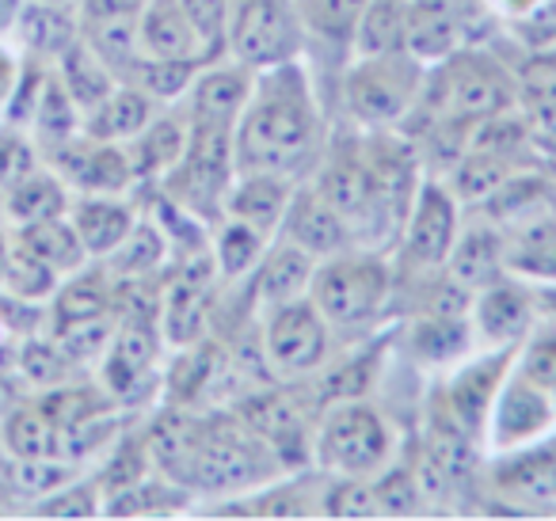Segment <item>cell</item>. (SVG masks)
<instances>
[{
  "label": "cell",
  "mask_w": 556,
  "mask_h": 521,
  "mask_svg": "<svg viewBox=\"0 0 556 521\" xmlns=\"http://www.w3.org/2000/svg\"><path fill=\"white\" fill-rule=\"evenodd\" d=\"M153 118V100L134 85H115V92L85 115V134L92 141H134Z\"/></svg>",
  "instance_id": "24"
},
{
  "label": "cell",
  "mask_w": 556,
  "mask_h": 521,
  "mask_svg": "<svg viewBox=\"0 0 556 521\" xmlns=\"http://www.w3.org/2000/svg\"><path fill=\"white\" fill-rule=\"evenodd\" d=\"M419 80H424L419 58H412L408 50L363 58L348 77V100L363 123L386 126L416 103Z\"/></svg>",
  "instance_id": "6"
},
{
  "label": "cell",
  "mask_w": 556,
  "mask_h": 521,
  "mask_svg": "<svg viewBox=\"0 0 556 521\" xmlns=\"http://www.w3.org/2000/svg\"><path fill=\"white\" fill-rule=\"evenodd\" d=\"M214 369H217L214 346L210 343L194 346V351L176 366V373H172V392H176L179 404H194V399L210 389V381H214Z\"/></svg>",
  "instance_id": "48"
},
{
  "label": "cell",
  "mask_w": 556,
  "mask_h": 521,
  "mask_svg": "<svg viewBox=\"0 0 556 521\" xmlns=\"http://www.w3.org/2000/svg\"><path fill=\"white\" fill-rule=\"evenodd\" d=\"M111 305H115V293L100 270H73L70 282H58L54 290V323L108 316Z\"/></svg>",
  "instance_id": "34"
},
{
  "label": "cell",
  "mask_w": 556,
  "mask_h": 521,
  "mask_svg": "<svg viewBox=\"0 0 556 521\" xmlns=\"http://www.w3.org/2000/svg\"><path fill=\"white\" fill-rule=\"evenodd\" d=\"M488 415H492L495 445H518V442L538 437L541 430L553 422L556 407L548 404L545 389H538V384L526 381V377H515V381H507L495 392V404Z\"/></svg>",
  "instance_id": "15"
},
{
  "label": "cell",
  "mask_w": 556,
  "mask_h": 521,
  "mask_svg": "<svg viewBox=\"0 0 556 521\" xmlns=\"http://www.w3.org/2000/svg\"><path fill=\"white\" fill-rule=\"evenodd\" d=\"M252 96V77L248 69H217L194 85V118H214V123H237Z\"/></svg>",
  "instance_id": "32"
},
{
  "label": "cell",
  "mask_w": 556,
  "mask_h": 521,
  "mask_svg": "<svg viewBox=\"0 0 556 521\" xmlns=\"http://www.w3.org/2000/svg\"><path fill=\"white\" fill-rule=\"evenodd\" d=\"M366 4L370 0H309V20L328 39H348V35H355Z\"/></svg>",
  "instance_id": "51"
},
{
  "label": "cell",
  "mask_w": 556,
  "mask_h": 521,
  "mask_svg": "<svg viewBox=\"0 0 556 521\" xmlns=\"http://www.w3.org/2000/svg\"><path fill=\"white\" fill-rule=\"evenodd\" d=\"M507 358L510 351L503 346L500 354H488L477 358L454 377L446 392V407L454 411V419L462 422L469 434H480V427L488 422V411L495 404V392L503 389V373H507Z\"/></svg>",
  "instance_id": "16"
},
{
  "label": "cell",
  "mask_w": 556,
  "mask_h": 521,
  "mask_svg": "<svg viewBox=\"0 0 556 521\" xmlns=\"http://www.w3.org/2000/svg\"><path fill=\"white\" fill-rule=\"evenodd\" d=\"M457 240V206L439 183H424L416 194L408 221V255L424 267H439L450 259V247Z\"/></svg>",
  "instance_id": "14"
},
{
  "label": "cell",
  "mask_w": 556,
  "mask_h": 521,
  "mask_svg": "<svg viewBox=\"0 0 556 521\" xmlns=\"http://www.w3.org/2000/svg\"><path fill=\"white\" fill-rule=\"evenodd\" d=\"M184 149H187V134L176 118H149L146 130L134 138L130 145V164H134V176H161V171H172L179 161H184Z\"/></svg>",
  "instance_id": "33"
},
{
  "label": "cell",
  "mask_w": 556,
  "mask_h": 521,
  "mask_svg": "<svg viewBox=\"0 0 556 521\" xmlns=\"http://www.w3.org/2000/svg\"><path fill=\"white\" fill-rule=\"evenodd\" d=\"M313 270H317L313 255L305 252V247H298L294 240H282L260 267V301L267 308L298 301L305 290H309Z\"/></svg>",
  "instance_id": "27"
},
{
  "label": "cell",
  "mask_w": 556,
  "mask_h": 521,
  "mask_svg": "<svg viewBox=\"0 0 556 521\" xmlns=\"http://www.w3.org/2000/svg\"><path fill=\"white\" fill-rule=\"evenodd\" d=\"M161 351V335H156V323L149 313L134 308L123 323H115V335L108 346V361H103V384L115 399H126L138 392V384L149 377Z\"/></svg>",
  "instance_id": "11"
},
{
  "label": "cell",
  "mask_w": 556,
  "mask_h": 521,
  "mask_svg": "<svg viewBox=\"0 0 556 521\" xmlns=\"http://www.w3.org/2000/svg\"><path fill=\"white\" fill-rule=\"evenodd\" d=\"M439 100L446 107L450 118H462V123H480L488 115H500L515 103V88L503 77V69L495 62L480 54L457 58L442 73Z\"/></svg>",
  "instance_id": "9"
},
{
  "label": "cell",
  "mask_w": 556,
  "mask_h": 521,
  "mask_svg": "<svg viewBox=\"0 0 556 521\" xmlns=\"http://www.w3.org/2000/svg\"><path fill=\"white\" fill-rule=\"evenodd\" d=\"M270 445L240 419H194L184 480L199 491H240L275 472Z\"/></svg>",
  "instance_id": "2"
},
{
  "label": "cell",
  "mask_w": 556,
  "mask_h": 521,
  "mask_svg": "<svg viewBox=\"0 0 556 521\" xmlns=\"http://www.w3.org/2000/svg\"><path fill=\"white\" fill-rule=\"evenodd\" d=\"M404 4L408 0H370L355 27L358 39V54L363 58H378V54H393L404 50Z\"/></svg>",
  "instance_id": "37"
},
{
  "label": "cell",
  "mask_w": 556,
  "mask_h": 521,
  "mask_svg": "<svg viewBox=\"0 0 556 521\" xmlns=\"http://www.w3.org/2000/svg\"><path fill=\"white\" fill-rule=\"evenodd\" d=\"M522 377L533 381L538 389H553L556 381V328H545L533 335V343L526 346V361H522Z\"/></svg>",
  "instance_id": "56"
},
{
  "label": "cell",
  "mask_w": 556,
  "mask_h": 521,
  "mask_svg": "<svg viewBox=\"0 0 556 521\" xmlns=\"http://www.w3.org/2000/svg\"><path fill=\"white\" fill-rule=\"evenodd\" d=\"M39 407H42V415L54 422L58 434H65V430L80 427V422L100 419V415L111 407V399L92 389H85V384H54V389L39 399Z\"/></svg>",
  "instance_id": "38"
},
{
  "label": "cell",
  "mask_w": 556,
  "mask_h": 521,
  "mask_svg": "<svg viewBox=\"0 0 556 521\" xmlns=\"http://www.w3.org/2000/svg\"><path fill=\"white\" fill-rule=\"evenodd\" d=\"M503 267L538 278V282H556V217H518L515 229L503 240Z\"/></svg>",
  "instance_id": "18"
},
{
  "label": "cell",
  "mask_w": 556,
  "mask_h": 521,
  "mask_svg": "<svg viewBox=\"0 0 556 521\" xmlns=\"http://www.w3.org/2000/svg\"><path fill=\"white\" fill-rule=\"evenodd\" d=\"M199 65L202 62H164V58L141 54L138 62L130 65L126 80H130L134 88H141L149 100H176V96H184L187 88L194 85Z\"/></svg>",
  "instance_id": "40"
},
{
  "label": "cell",
  "mask_w": 556,
  "mask_h": 521,
  "mask_svg": "<svg viewBox=\"0 0 556 521\" xmlns=\"http://www.w3.org/2000/svg\"><path fill=\"white\" fill-rule=\"evenodd\" d=\"M282 217H287V240L305 247L313 259H317V255H340L351 240L343 217L328 206V199L320 191L290 194V206Z\"/></svg>",
  "instance_id": "17"
},
{
  "label": "cell",
  "mask_w": 556,
  "mask_h": 521,
  "mask_svg": "<svg viewBox=\"0 0 556 521\" xmlns=\"http://www.w3.org/2000/svg\"><path fill=\"white\" fill-rule=\"evenodd\" d=\"M16 73H20V65L12 62V54L9 50H0V111H4V103H9L12 85H16Z\"/></svg>",
  "instance_id": "57"
},
{
  "label": "cell",
  "mask_w": 556,
  "mask_h": 521,
  "mask_svg": "<svg viewBox=\"0 0 556 521\" xmlns=\"http://www.w3.org/2000/svg\"><path fill=\"white\" fill-rule=\"evenodd\" d=\"M58 270L47 267L39 255H31L24 244H12L9 247V263H4V278H0V290L12 293V297H24V301H42V297H54L58 290Z\"/></svg>",
  "instance_id": "39"
},
{
  "label": "cell",
  "mask_w": 556,
  "mask_h": 521,
  "mask_svg": "<svg viewBox=\"0 0 556 521\" xmlns=\"http://www.w3.org/2000/svg\"><path fill=\"white\" fill-rule=\"evenodd\" d=\"M522 100L533 130L556 141V58H541L526 69Z\"/></svg>",
  "instance_id": "42"
},
{
  "label": "cell",
  "mask_w": 556,
  "mask_h": 521,
  "mask_svg": "<svg viewBox=\"0 0 556 521\" xmlns=\"http://www.w3.org/2000/svg\"><path fill=\"white\" fill-rule=\"evenodd\" d=\"M313 305L328 320V328L343 335H358L378 320L389 297V270L374 255H336L313 270Z\"/></svg>",
  "instance_id": "3"
},
{
  "label": "cell",
  "mask_w": 556,
  "mask_h": 521,
  "mask_svg": "<svg viewBox=\"0 0 556 521\" xmlns=\"http://www.w3.org/2000/svg\"><path fill=\"white\" fill-rule=\"evenodd\" d=\"M530 316H533V301L522 285L515 282H492L488 290H480L477 301V323L484 331L488 343H515V339L526 335L530 328Z\"/></svg>",
  "instance_id": "23"
},
{
  "label": "cell",
  "mask_w": 556,
  "mask_h": 521,
  "mask_svg": "<svg viewBox=\"0 0 556 521\" xmlns=\"http://www.w3.org/2000/svg\"><path fill=\"white\" fill-rule=\"evenodd\" d=\"M378 510L381 513H412L419 506V480H416V472H408V468H396V472H389V475H381V483L378 487Z\"/></svg>",
  "instance_id": "54"
},
{
  "label": "cell",
  "mask_w": 556,
  "mask_h": 521,
  "mask_svg": "<svg viewBox=\"0 0 556 521\" xmlns=\"http://www.w3.org/2000/svg\"><path fill=\"white\" fill-rule=\"evenodd\" d=\"M47 77L50 73L42 69V62L39 58H31V62H24L20 65V73H16V85H12V96H9V103H4V123L9 126H31V115H35V107H39V96H42V85H47Z\"/></svg>",
  "instance_id": "47"
},
{
  "label": "cell",
  "mask_w": 556,
  "mask_h": 521,
  "mask_svg": "<svg viewBox=\"0 0 556 521\" xmlns=\"http://www.w3.org/2000/svg\"><path fill=\"white\" fill-rule=\"evenodd\" d=\"M70 187L58 171H42L35 168L31 176H24L20 183H12L4 191V217L9 225H35L47 221V217H62L70 214Z\"/></svg>",
  "instance_id": "25"
},
{
  "label": "cell",
  "mask_w": 556,
  "mask_h": 521,
  "mask_svg": "<svg viewBox=\"0 0 556 521\" xmlns=\"http://www.w3.org/2000/svg\"><path fill=\"white\" fill-rule=\"evenodd\" d=\"M4 445H9V453L16 460H42V457H58L62 434L42 415V407H16L4 419Z\"/></svg>",
  "instance_id": "36"
},
{
  "label": "cell",
  "mask_w": 556,
  "mask_h": 521,
  "mask_svg": "<svg viewBox=\"0 0 556 521\" xmlns=\"http://www.w3.org/2000/svg\"><path fill=\"white\" fill-rule=\"evenodd\" d=\"M31 130H35V138L42 141V149L65 145V141H73L80 130V107L73 103V96L65 92V85L54 73H50L47 85H42L39 107H35V115H31Z\"/></svg>",
  "instance_id": "35"
},
{
  "label": "cell",
  "mask_w": 556,
  "mask_h": 521,
  "mask_svg": "<svg viewBox=\"0 0 556 521\" xmlns=\"http://www.w3.org/2000/svg\"><path fill=\"white\" fill-rule=\"evenodd\" d=\"M9 240H4V237H0V278H4V263H9Z\"/></svg>",
  "instance_id": "59"
},
{
  "label": "cell",
  "mask_w": 556,
  "mask_h": 521,
  "mask_svg": "<svg viewBox=\"0 0 556 521\" xmlns=\"http://www.w3.org/2000/svg\"><path fill=\"white\" fill-rule=\"evenodd\" d=\"M54 171L65 179V187H77L80 194H123L134 183V164L115 141L73 138L65 145L47 149Z\"/></svg>",
  "instance_id": "10"
},
{
  "label": "cell",
  "mask_w": 556,
  "mask_h": 521,
  "mask_svg": "<svg viewBox=\"0 0 556 521\" xmlns=\"http://www.w3.org/2000/svg\"><path fill=\"white\" fill-rule=\"evenodd\" d=\"M16 31L35 58H62L80 39V20H73L62 4L27 0L16 16Z\"/></svg>",
  "instance_id": "26"
},
{
  "label": "cell",
  "mask_w": 556,
  "mask_h": 521,
  "mask_svg": "<svg viewBox=\"0 0 556 521\" xmlns=\"http://www.w3.org/2000/svg\"><path fill=\"white\" fill-rule=\"evenodd\" d=\"M515 176V164L507 156H488V153H462L454 168V191L462 199H488L503 179Z\"/></svg>",
  "instance_id": "44"
},
{
  "label": "cell",
  "mask_w": 556,
  "mask_h": 521,
  "mask_svg": "<svg viewBox=\"0 0 556 521\" xmlns=\"http://www.w3.org/2000/svg\"><path fill=\"white\" fill-rule=\"evenodd\" d=\"M58 80H62L65 92L73 96L80 115L96 111L111 92H115V73L92 54V47H88L85 39H77L62 58H58Z\"/></svg>",
  "instance_id": "29"
},
{
  "label": "cell",
  "mask_w": 556,
  "mask_h": 521,
  "mask_svg": "<svg viewBox=\"0 0 556 521\" xmlns=\"http://www.w3.org/2000/svg\"><path fill=\"white\" fill-rule=\"evenodd\" d=\"M50 4H65V0H50Z\"/></svg>",
  "instance_id": "62"
},
{
  "label": "cell",
  "mask_w": 556,
  "mask_h": 521,
  "mask_svg": "<svg viewBox=\"0 0 556 521\" xmlns=\"http://www.w3.org/2000/svg\"><path fill=\"white\" fill-rule=\"evenodd\" d=\"M138 47L146 58H164V62H206L210 58L179 0H146L141 4Z\"/></svg>",
  "instance_id": "13"
},
{
  "label": "cell",
  "mask_w": 556,
  "mask_h": 521,
  "mask_svg": "<svg viewBox=\"0 0 556 521\" xmlns=\"http://www.w3.org/2000/svg\"><path fill=\"white\" fill-rule=\"evenodd\" d=\"M115 335V316H92V320H73V323H54V343L62 346V354L70 361H88L96 354H103V346H111Z\"/></svg>",
  "instance_id": "45"
},
{
  "label": "cell",
  "mask_w": 556,
  "mask_h": 521,
  "mask_svg": "<svg viewBox=\"0 0 556 521\" xmlns=\"http://www.w3.org/2000/svg\"><path fill=\"white\" fill-rule=\"evenodd\" d=\"M457 42V24L446 0L404 4V50L412 58H446Z\"/></svg>",
  "instance_id": "28"
},
{
  "label": "cell",
  "mask_w": 556,
  "mask_h": 521,
  "mask_svg": "<svg viewBox=\"0 0 556 521\" xmlns=\"http://www.w3.org/2000/svg\"><path fill=\"white\" fill-rule=\"evenodd\" d=\"M495 480H500V487L510 498H522V503H556V449L553 445H541V449L522 453L510 465H503V472Z\"/></svg>",
  "instance_id": "31"
},
{
  "label": "cell",
  "mask_w": 556,
  "mask_h": 521,
  "mask_svg": "<svg viewBox=\"0 0 556 521\" xmlns=\"http://www.w3.org/2000/svg\"><path fill=\"white\" fill-rule=\"evenodd\" d=\"M328 331L332 328L320 316V308L305 297L270 308L267 339H263L270 369L282 377H302L320 369V361L328 358Z\"/></svg>",
  "instance_id": "8"
},
{
  "label": "cell",
  "mask_w": 556,
  "mask_h": 521,
  "mask_svg": "<svg viewBox=\"0 0 556 521\" xmlns=\"http://www.w3.org/2000/svg\"><path fill=\"white\" fill-rule=\"evenodd\" d=\"M191 20V27L199 31L206 54L214 58L225 47V24H229V0H179Z\"/></svg>",
  "instance_id": "52"
},
{
  "label": "cell",
  "mask_w": 556,
  "mask_h": 521,
  "mask_svg": "<svg viewBox=\"0 0 556 521\" xmlns=\"http://www.w3.org/2000/svg\"><path fill=\"white\" fill-rule=\"evenodd\" d=\"M263 237H267V232L229 217V225H225L222 237H217V259H214L217 275H225V278L248 275L263 255Z\"/></svg>",
  "instance_id": "43"
},
{
  "label": "cell",
  "mask_w": 556,
  "mask_h": 521,
  "mask_svg": "<svg viewBox=\"0 0 556 521\" xmlns=\"http://www.w3.org/2000/svg\"><path fill=\"white\" fill-rule=\"evenodd\" d=\"M210 297H214V263L202 252L187 255L184 270L164 293V335L176 346H191L206 323Z\"/></svg>",
  "instance_id": "12"
},
{
  "label": "cell",
  "mask_w": 556,
  "mask_h": 521,
  "mask_svg": "<svg viewBox=\"0 0 556 521\" xmlns=\"http://www.w3.org/2000/svg\"><path fill=\"white\" fill-rule=\"evenodd\" d=\"M164 247H168V244H164V237H161V229H156V225L134 221L130 237H126L123 244L111 252V255H115V270H118V275H126V278L149 275V270L164 259Z\"/></svg>",
  "instance_id": "46"
},
{
  "label": "cell",
  "mask_w": 556,
  "mask_h": 521,
  "mask_svg": "<svg viewBox=\"0 0 556 521\" xmlns=\"http://www.w3.org/2000/svg\"><path fill=\"white\" fill-rule=\"evenodd\" d=\"M332 518H374L378 510V491L370 483H363V475H348L343 483H336L325 498Z\"/></svg>",
  "instance_id": "53"
},
{
  "label": "cell",
  "mask_w": 556,
  "mask_h": 521,
  "mask_svg": "<svg viewBox=\"0 0 556 521\" xmlns=\"http://www.w3.org/2000/svg\"><path fill=\"white\" fill-rule=\"evenodd\" d=\"M393 434L386 419L366 404H343L325 419L320 460L343 475H370L389 460Z\"/></svg>",
  "instance_id": "7"
},
{
  "label": "cell",
  "mask_w": 556,
  "mask_h": 521,
  "mask_svg": "<svg viewBox=\"0 0 556 521\" xmlns=\"http://www.w3.org/2000/svg\"><path fill=\"white\" fill-rule=\"evenodd\" d=\"M229 176H232V123L194 118L191 134H187L184 161L176 164V176H172L176 202L187 209H199V214H210L229 194Z\"/></svg>",
  "instance_id": "4"
},
{
  "label": "cell",
  "mask_w": 556,
  "mask_h": 521,
  "mask_svg": "<svg viewBox=\"0 0 556 521\" xmlns=\"http://www.w3.org/2000/svg\"><path fill=\"white\" fill-rule=\"evenodd\" d=\"M16 240L31 255H39L47 267H54L58 275H73V270H80L88 259L85 244H80L77 229H73V221L65 214L47 217V221H35V225H20Z\"/></svg>",
  "instance_id": "30"
},
{
  "label": "cell",
  "mask_w": 556,
  "mask_h": 521,
  "mask_svg": "<svg viewBox=\"0 0 556 521\" xmlns=\"http://www.w3.org/2000/svg\"><path fill=\"white\" fill-rule=\"evenodd\" d=\"M320 145V118L313 111L309 85L290 62L252 85L240 123L232 130V164L244 176H298L309 168Z\"/></svg>",
  "instance_id": "1"
},
{
  "label": "cell",
  "mask_w": 556,
  "mask_h": 521,
  "mask_svg": "<svg viewBox=\"0 0 556 521\" xmlns=\"http://www.w3.org/2000/svg\"><path fill=\"white\" fill-rule=\"evenodd\" d=\"M548 392H553V404H556V381H553V389H548Z\"/></svg>",
  "instance_id": "61"
},
{
  "label": "cell",
  "mask_w": 556,
  "mask_h": 521,
  "mask_svg": "<svg viewBox=\"0 0 556 521\" xmlns=\"http://www.w3.org/2000/svg\"><path fill=\"white\" fill-rule=\"evenodd\" d=\"M225 42L248 69H275L302 50V24L290 0H237Z\"/></svg>",
  "instance_id": "5"
},
{
  "label": "cell",
  "mask_w": 556,
  "mask_h": 521,
  "mask_svg": "<svg viewBox=\"0 0 556 521\" xmlns=\"http://www.w3.org/2000/svg\"><path fill=\"white\" fill-rule=\"evenodd\" d=\"M20 366H24V377H31L42 389L65 384V373H70V358L62 354V346L42 343V339H27L20 351Z\"/></svg>",
  "instance_id": "50"
},
{
  "label": "cell",
  "mask_w": 556,
  "mask_h": 521,
  "mask_svg": "<svg viewBox=\"0 0 556 521\" xmlns=\"http://www.w3.org/2000/svg\"><path fill=\"white\" fill-rule=\"evenodd\" d=\"M244 422L270 445L278 460H305L309 457V437L305 422L294 404L278 396H255L244 404Z\"/></svg>",
  "instance_id": "20"
},
{
  "label": "cell",
  "mask_w": 556,
  "mask_h": 521,
  "mask_svg": "<svg viewBox=\"0 0 556 521\" xmlns=\"http://www.w3.org/2000/svg\"><path fill=\"white\" fill-rule=\"evenodd\" d=\"M9 225V217H4V191H0V229Z\"/></svg>",
  "instance_id": "60"
},
{
  "label": "cell",
  "mask_w": 556,
  "mask_h": 521,
  "mask_svg": "<svg viewBox=\"0 0 556 521\" xmlns=\"http://www.w3.org/2000/svg\"><path fill=\"white\" fill-rule=\"evenodd\" d=\"M20 9H24V0H0V31H9V27H16Z\"/></svg>",
  "instance_id": "58"
},
{
  "label": "cell",
  "mask_w": 556,
  "mask_h": 521,
  "mask_svg": "<svg viewBox=\"0 0 556 521\" xmlns=\"http://www.w3.org/2000/svg\"><path fill=\"white\" fill-rule=\"evenodd\" d=\"M42 518H92L96 513V487L88 483H70V487L47 491V498L39 503Z\"/></svg>",
  "instance_id": "55"
},
{
  "label": "cell",
  "mask_w": 556,
  "mask_h": 521,
  "mask_svg": "<svg viewBox=\"0 0 556 521\" xmlns=\"http://www.w3.org/2000/svg\"><path fill=\"white\" fill-rule=\"evenodd\" d=\"M446 263L450 278L462 282L465 290H488V285L503 278V237L495 229H488V225H477V229H469L465 237L454 240Z\"/></svg>",
  "instance_id": "22"
},
{
  "label": "cell",
  "mask_w": 556,
  "mask_h": 521,
  "mask_svg": "<svg viewBox=\"0 0 556 521\" xmlns=\"http://www.w3.org/2000/svg\"><path fill=\"white\" fill-rule=\"evenodd\" d=\"M39 168V153L27 141V134H20V126H0V191H9L12 183H20L24 176Z\"/></svg>",
  "instance_id": "49"
},
{
  "label": "cell",
  "mask_w": 556,
  "mask_h": 521,
  "mask_svg": "<svg viewBox=\"0 0 556 521\" xmlns=\"http://www.w3.org/2000/svg\"><path fill=\"white\" fill-rule=\"evenodd\" d=\"M412 346L427 361H450L469 346V316H434L424 313V320L412 331Z\"/></svg>",
  "instance_id": "41"
},
{
  "label": "cell",
  "mask_w": 556,
  "mask_h": 521,
  "mask_svg": "<svg viewBox=\"0 0 556 521\" xmlns=\"http://www.w3.org/2000/svg\"><path fill=\"white\" fill-rule=\"evenodd\" d=\"M70 221L88 255H111L134 229V209L115 194H85L70 202Z\"/></svg>",
  "instance_id": "19"
},
{
  "label": "cell",
  "mask_w": 556,
  "mask_h": 521,
  "mask_svg": "<svg viewBox=\"0 0 556 521\" xmlns=\"http://www.w3.org/2000/svg\"><path fill=\"white\" fill-rule=\"evenodd\" d=\"M287 206H290V179L287 176H263V171L244 176L229 191V199H225L229 217H237V221L252 225V229H260V232L278 229Z\"/></svg>",
  "instance_id": "21"
}]
</instances>
